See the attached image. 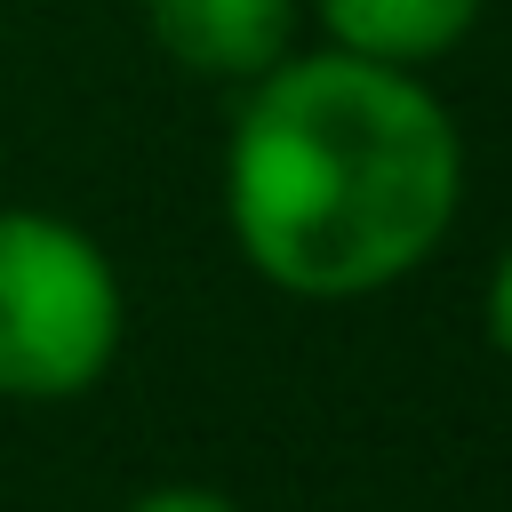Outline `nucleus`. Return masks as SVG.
<instances>
[{
    "instance_id": "1",
    "label": "nucleus",
    "mask_w": 512,
    "mask_h": 512,
    "mask_svg": "<svg viewBox=\"0 0 512 512\" xmlns=\"http://www.w3.org/2000/svg\"><path fill=\"white\" fill-rule=\"evenodd\" d=\"M464 208V128L424 72L352 48H288L240 88L224 224L256 280L352 304L408 280Z\"/></svg>"
},
{
    "instance_id": "5",
    "label": "nucleus",
    "mask_w": 512,
    "mask_h": 512,
    "mask_svg": "<svg viewBox=\"0 0 512 512\" xmlns=\"http://www.w3.org/2000/svg\"><path fill=\"white\" fill-rule=\"evenodd\" d=\"M480 320H488V344L512 360V248L496 256V272H488V296H480Z\"/></svg>"
},
{
    "instance_id": "3",
    "label": "nucleus",
    "mask_w": 512,
    "mask_h": 512,
    "mask_svg": "<svg viewBox=\"0 0 512 512\" xmlns=\"http://www.w3.org/2000/svg\"><path fill=\"white\" fill-rule=\"evenodd\" d=\"M136 16L176 72L216 88H248L304 32V0H136Z\"/></svg>"
},
{
    "instance_id": "4",
    "label": "nucleus",
    "mask_w": 512,
    "mask_h": 512,
    "mask_svg": "<svg viewBox=\"0 0 512 512\" xmlns=\"http://www.w3.org/2000/svg\"><path fill=\"white\" fill-rule=\"evenodd\" d=\"M304 16L320 24L328 48H352V56L424 72V64L456 56L480 32L488 0H304Z\"/></svg>"
},
{
    "instance_id": "6",
    "label": "nucleus",
    "mask_w": 512,
    "mask_h": 512,
    "mask_svg": "<svg viewBox=\"0 0 512 512\" xmlns=\"http://www.w3.org/2000/svg\"><path fill=\"white\" fill-rule=\"evenodd\" d=\"M128 512H240V504L216 496V488H152V496H136Z\"/></svg>"
},
{
    "instance_id": "2",
    "label": "nucleus",
    "mask_w": 512,
    "mask_h": 512,
    "mask_svg": "<svg viewBox=\"0 0 512 512\" xmlns=\"http://www.w3.org/2000/svg\"><path fill=\"white\" fill-rule=\"evenodd\" d=\"M128 328L112 256L56 208H0V400L88 392Z\"/></svg>"
}]
</instances>
